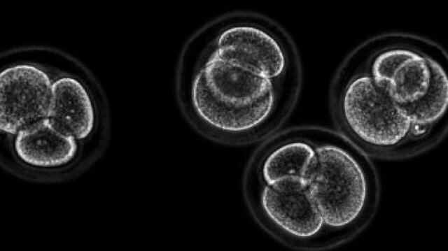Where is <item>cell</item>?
Instances as JSON below:
<instances>
[{"label":"cell","instance_id":"1","mask_svg":"<svg viewBox=\"0 0 448 251\" xmlns=\"http://www.w3.org/2000/svg\"><path fill=\"white\" fill-rule=\"evenodd\" d=\"M178 92L192 124L216 141L270 136L291 110L301 82L295 46L272 20L235 13L214 20L187 43Z\"/></svg>","mask_w":448,"mask_h":251},{"label":"cell","instance_id":"2","mask_svg":"<svg viewBox=\"0 0 448 251\" xmlns=\"http://www.w3.org/2000/svg\"><path fill=\"white\" fill-rule=\"evenodd\" d=\"M349 57L405 110L413 133L433 137L447 131V59L437 44L414 36L387 34L363 43Z\"/></svg>","mask_w":448,"mask_h":251},{"label":"cell","instance_id":"3","mask_svg":"<svg viewBox=\"0 0 448 251\" xmlns=\"http://www.w3.org/2000/svg\"><path fill=\"white\" fill-rule=\"evenodd\" d=\"M316 157L306 179L334 245L358 234L372 219L379 185L365 152L342 133L309 127Z\"/></svg>","mask_w":448,"mask_h":251},{"label":"cell","instance_id":"4","mask_svg":"<svg viewBox=\"0 0 448 251\" xmlns=\"http://www.w3.org/2000/svg\"><path fill=\"white\" fill-rule=\"evenodd\" d=\"M332 107L341 133L365 153L388 158L409 156V115L349 56L335 77Z\"/></svg>","mask_w":448,"mask_h":251},{"label":"cell","instance_id":"5","mask_svg":"<svg viewBox=\"0 0 448 251\" xmlns=\"http://www.w3.org/2000/svg\"><path fill=\"white\" fill-rule=\"evenodd\" d=\"M244 187L257 220L283 242L304 250L334 246L305 179L285 176L272 183L245 180Z\"/></svg>","mask_w":448,"mask_h":251},{"label":"cell","instance_id":"6","mask_svg":"<svg viewBox=\"0 0 448 251\" xmlns=\"http://www.w3.org/2000/svg\"><path fill=\"white\" fill-rule=\"evenodd\" d=\"M1 83V129L17 134L48 118L52 83L38 67L18 64L3 70Z\"/></svg>","mask_w":448,"mask_h":251},{"label":"cell","instance_id":"7","mask_svg":"<svg viewBox=\"0 0 448 251\" xmlns=\"http://www.w3.org/2000/svg\"><path fill=\"white\" fill-rule=\"evenodd\" d=\"M316 157L309 127L291 129L267 141L255 154L245 180L272 183L285 176L307 179Z\"/></svg>","mask_w":448,"mask_h":251},{"label":"cell","instance_id":"8","mask_svg":"<svg viewBox=\"0 0 448 251\" xmlns=\"http://www.w3.org/2000/svg\"><path fill=\"white\" fill-rule=\"evenodd\" d=\"M18 156L38 167H55L69 162L77 151L76 138L49 118L19 131L14 143Z\"/></svg>","mask_w":448,"mask_h":251},{"label":"cell","instance_id":"9","mask_svg":"<svg viewBox=\"0 0 448 251\" xmlns=\"http://www.w3.org/2000/svg\"><path fill=\"white\" fill-rule=\"evenodd\" d=\"M48 118L76 139H84L91 134L94 107L88 91L78 80L63 77L52 83Z\"/></svg>","mask_w":448,"mask_h":251}]
</instances>
